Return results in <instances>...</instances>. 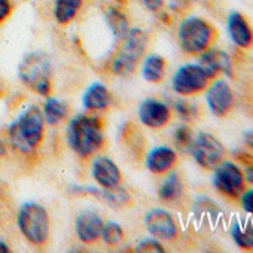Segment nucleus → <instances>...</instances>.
<instances>
[{
  "label": "nucleus",
  "instance_id": "nucleus-1",
  "mask_svg": "<svg viewBox=\"0 0 253 253\" xmlns=\"http://www.w3.org/2000/svg\"><path fill=\"white\" fill-rule=\"evenodd\" d=\"M45 118L38 106L27 107L8 128V137L15 151L29 155L39 149L45 137Z\"/></svg>",
  "mask_w": 253,
  "mask_h": 253
},
{
  "label": "nucleus",
  "instance_id": "nucleus-2",
  "mask_svg": "<svg viewBox=\"0 0 253 253\" xmlns=\"http://www.w3.org/2000/svg\"><path fill=\"white\" fill-rule=\"evenodd\" d=\"M69 148L81 158L97 154L103 143V121L91 115H76L70 119L66 131Z\"/></svg>",
  "mask_w": 253,
  "mask_h": 253
},
{
  "label": "nucleus",
  "instance_id": "nucleus-3",
  "mask_svg": "<svg viewBox=\"0 0 253 253\" xmlns=\"http://www.w3.org/2000/svg\"><path fill=\"white\" fill-rule=\"evenodd\" d=\"M148 45L149 36L143 29H128V32L121 39V46L110 63V72L118 78L131 76L145 57Z\"/></svg>",
  "mask_w": 253,
  "mask_h": 253
},
{
  "label": "nucleus",
  "instance_id": "nucleus-4",
  "mask_svg": "<svg viewBox=\"0 0 253 253\" xmlns=\"http://www.w3.org/2000/svg\"><path fill=\"white\" fill-rule=\"evenodd\" d=\"M217 39L216 27L201 17H186L177 29V41L188 55H201L210 49Z\"/></svg>",
  "mask_w": 253,
  "mask_h": 253
},
{
  "label": "nucleus",
  "instance_id": "nucleus-5",
  "mask_svg": "<svg viewBox=\"0 0 253 253\" xmlns=\"http://www.w3.org/2000/svg\"><path fill=\"white\" fill-rule=\"evenodd\" d=\"M17 226L21 235L35 247H42L49 238L51 220L46 209L36 201L21 204L17 214Z\"/></svg>",
  "mask_w": 253,
  "mask_h": 253
},
{
  "label": "nucleus",
  "instance_id": "nucleus-6",
  "mask_svg": "<svg viewBox=\"0 0 253 253\" xmlns=\"http://www.w3.org/2000/svg\"><path fill=\"white\" fill-rule=\"evenodd\" d=\"M18 78L33 92L48 97L52 91L49 57L41 51L24 55L18 66Z\"/></svg>",
  "mask_w": 253,
  "mask_h": 253
},
{
  "label": "nucleus",
  "instance_id": "nucleus-7",
  "mask_svg": "<svg viewBox=\"0 0 253 253\" xmlns=\"http://www.w3.org/2000/svg\"><path fill=\"white\" fill-rule=\"evenodd\" d=\"M211 79L207 76L204 69L197 64H183L180 66L173 79H171V88L176 94L180 97H192L204 92L207 86L210 85Z\"/></svg>",
  "mask_w": 253,
  "mask_h": 253
},
{
  "label": "nucleus",
  "instance_id": "nucleus-8",
  "mask_svg": "<svg viewBox=\"0 0 253 253\" xmlns=\"http://www.w3.org/2000/svg\"><path fill=\"white\" fill-rule=\"evenodd\" d=\"M214 189L228 200H238L246 191V179L243 170L232 161H222L213 170Z\"/></svg>",
  "mask_w": 253,
  "mask_h": 253
},
{
  "label": "nucleus",
  "instance_id": "nucleus-9",
  "mask_svg": "<svg viewBox=\"0 0 253 253\" xmlns=\"http://www.w3.org/2000/svg\"><path fill=\"white\" fill-rule=\"evenodd\" d=\"M189 152L195 163L204 170H214L226 155L225 146L210 133H200L194 137Z\"/></svg>",
  "mask_w": 253,
  "mask_h": 253
},
{
  "label": "nucleus",
  "instance_id": "nucleus-10",
  "mask_svg": "<svg viewBox=\"0 0 253 253\" xmlns=\"http://www.w3.org/2000/svg\"><path fill=\"white\" fill-rule=\"evenodd\" d=\"M204 92H206L207 106L216 118H225L232 112L235 98L229 84L225 79L222 78L214 79Z\"/></svg>",
  "mask_w": 253,
  "mask_h": 253
},
{
  "label": "nucleus",
  "instance_id": "nucleus-11",
  "mask_svg": "<svg viewBox=\"0 0 253 253\" xmlns=\"http://www.w3.org/2000/svg\"><path fill=\"white\" fill-rule=\"evenodd\" d=\"M145 226L151 237L161 241L174 240L179 234L174 217L164 209H152L145 216Z\"/></svg>",
  "mask_w": 253,
  "mask_h": 253
},
{
  "label": "nucleus",
  "instance_id": "nucleus-12",
  "mask_svg": "<svg viewBox=\"0 0 253 253\" xmlns=\"http://www.w3.org/2000/svg\"><path fill=\"white\" fill-rule=\"evenodd\" d=\"M137 116L151 130H161L171 121V109L167 103L157 98H146L140 103Z\"/></svg>",
  "mask_w": 253,
  "mask_h": 253
},
{
  "label": "nucleus",
  "instance_id": "nucleus-13",
  "mask_svg": "<svg viewBox=\"0 0 253 253\" xmlns=\"http://www.w3.org/2000/svg\"><path fill=\"white\" fill-rule=\"evenodd\" d=\"M103 217L94 210H84L75 219V232L81 243L94 244L100 240L103 229Z\"/></svg>",
  "mask_w": 253,
  "mask_h": 253
},
{
  "label": "nucleus",
  "instance_id": "nucleus-14",
  "mask_svg": "<svg viewBox=\"0 0 253 253\" xmlns=\"http://www.w3.org/2000/svg\"><path fill=\"white\" fill-rule=\"evenodd\" d=\"M91 176L94 182L104 189H112L121 185V170L118 164L109 157H97L91 164Z\"/></svg>",
  "mask_w": 253,
  "mask_h": 253
},
{
  "label": "nucleus",
  "instance_id": "nucleus-15",
  "mask_svg": "<svg viewBox=\"0 0 253 253\" xmlns=\"http://www.w3.org/2000/svg\"><path fill=\"white\" fill-rule=\"evenodd\" d=\"M76 194H82V195H92L95 198H98L101 203H104L106 206L112 207V209H121L125 207L131 201V195L125 188H122L121 185L112 189H104V188H92V186H73L72 189Z\"/></svg>",
  "mask_w": 253,
  "mask_h": 253
},
{
  "label": "nucleus",
  "instance_id": "nucleus-16",
  "mask_svg": "<svg viewBox=\"0 0 253 253\" xmlns=\"http://www.w3.org/2000/svg\"><path fill=\"white\" fill-rule=\"evenodd\" d=\"M177 164V152L170 146H157L146 155L145 166L149 173L155 176L167 174Z\"/></svg>",
  "mask_w": 253,
  "mask_h": 253
},
{
  "label": "nucleus",
  "instance_id": "nucleus-17",
  "mask_svg": "<svg viewBox=\"0 0 253 253\" xmlns=\"http://www.w3.org/2000/svg\"><path fill=\"white\" fill-rule=\"evenodd\" d=\"M228 33L231 41L241 49H250L253 48V27L249 23V20L234 11L228 17Z\"/></svg>",
  "mask_w": 253,
  "mask_h": 253
},
{
  "label": "nucleus",
  "instance_id": "nucleus-18",
  "mask_svg": "<svg viewBox=\"0 0 253 253\" xmlns=\"http://www.w3.org/2000/svg\"><path fill=\"white\" fill-rule=\"evenodd\" d=\"M198 57H200L198 64L204 69V72L211 81L217 79L222 75H231V61L225 52L213 49L211 46L210 49H207Z\"/></svg>",
  "mask_w": 253,
  "mask_h": 253
},
{
  "label": "nucleus",
  "instance_id": "nucleus-19",
  "mask_svg": "<svg viewBox=\"0 0 253 253\" xmlns=\"http://www.w3.org/2000/svg\"><path fill=\"white\" fill-rule=\"evenodd\" d=\"M82 104L88 112H101L106 110L110 104V92L109 88L101 82L91 84L84 95H82Z\"/></svg>",
  "mask_w": 253,
  "mask_h": 253
},
{
  "label": "nucleus",
  "instance_id": "nucleus-20",
  "mask_svg": "<svg viewBox=\"0 0 253 253\" xmlns=\"http://www.w3.org/2000/svg\"><path fill=\"white\" fill-rule=\"evenodd\" d=\"M103 15H104V21H106L112 36L115 38V41H121L130 29L128 17L125 15L124 11H121L116 6H106L103 11Z\"/></svg>",
  "mask_w": 253,
  "mask_h": 253
},
{
  "label": "nucleus",
  "instance_id": "nucleus-21",
  "mask_svg": "<svg viewBox=\"0 0 253 253\" xmlns=\"http://www.w3.org/2000/svg\"><path fill=\"white\" fill-rule=\"evenodd\" d=\"M84 6V0H54L52 15L57 24H70Z\"/></svg>",
  "mask_w": 253,
  "mask_h": 253
},
{
  "label": "nucleus",
  "instance_id": "nucleus-22",
  "mask_svg": "<svg viewBox=\"0 0 253 253\" xmlns=\"http://www.w3.org/2000/svg\"><path fill=\"white\" fill-rule=\"evenodd\" d=\"M167 70V61L160 54H151L143 60L142 64V76L149 84L163 82Z\"/></svg>",
  "mask_w": 253,
  "mask_h": 253
},
{
  "label": "nucleus",
  "instance_id": "nucleus-23",
  "mask_svg": "<svg viewBox=\"0 0 253 253\" xmlns=\"http://www.w3.org/2000/svg\"><path fill=\"white\" fill-rule=\"evenodd\" d=\"M185 185L177 173L169 171L158 189V198L164 203H174L183 197Z\"/></svg>",
  "mask_w": 253,
  "mask_h": 253
},
{
  "label": "nucleus",
  "instance_id": "nucleus-24",
  "mask_svg": "<svg viewBox=\"0 0 253 253\" xmlns=\"http://www.w3.org/2000/svg\"><path fill=\"white\" fill-rule=\"evenodd\" d=\"M41 110H42L46 125H49V126H57L69 115V106L66 104V101L55 98V97L46 98L43 109H41Z\"/></svg>",
  "mask_w": 253,
  "mask_h": 253
},
{
  "label": "nucleus",
  "instance_id": "nucleus-25",
  "mask_svg": "<svg viewBox=\"0 0 253 253\" xmlns=\"http://www.w3.org/2000/svg\"><path fill=\"white\" fill-rule=\"evenodd\" d=\"M231 237L240 249L253 250V222L250 220L232 222Z\"/></svg>",
  "mask_w": 253,
  "mask_h": 253
},
{
  "label": "nucleus",
  "instance_id": "nucleus-26",
  "mask_svg": "<svg viewBox=\"0 0 253 253\" xmlns=\"http://www.w3.org/2000/svg\"><path fill=\"white\" fill-rule=\"evenodd\" d=\"M100 238L104 241V244L112 246V247H116L124 240V228L118 222H115V220L104 222Z\"/></svg>",
  "mask_w": 253,
  "mask_h": 253
},
{
  "label": "nucleus",
  "instance_id": "nucleus-27",
  "mask_svg": "<svg viewBox=\"0 0 253 253\" xmlns=\"http://www.w3.org/2000/svg\"><path fill=\"white\" fill-rule=\"evenodd\" d=\"M134 250L139 252V253H164L166 252L161 240H158L155 237H148V238L140 240L136 244Z\"/></svg>",
  "mask_w": 253,
  "mask_h": 253
},
{
  "label": "nucleus",
  "instance_id": "nucleus-28",
  "mask_svg": "<svg viewBox=\"0 0 253 253\" xmlns=\"http://www.w3.org/2000/svg\"><path fill=\"white\" fill-rule=\"evenodd\" d=\"M173 139H174V143L179 149H189L191 143L194 140V136H192V131L188 125H180L174 130Z\"/></svg>",
  "mask_w": 253,
  "mask_h": 253
},
{
  "label": "nucleus",
  "instance_id": "nucleus-29",
  "mask_svg": "<svg viewBox=\"0 0 253 253\" xmlns=\"http://www.w3.org/2000/svg\"><path fill=\"white\" fill-rule=\"evenodd\" d=\"M174 110L183 121H192L198 115V107L188 100H177L174 104Z\"/></svg>",
  "mask_w": 253,
  "mask_h": 253
},
{
  "label": "nucleus",
  "instance_id": "nucleus-30",
  "mask_svg": "<svg viewBox=\"0 0 253 253\" xmlns=\"http://www.w3.org/2000/svg\"><path fill=\"white\" fill-rule=\"evenodd\" d=\"M240 204L243 210L249 214H253V189H247L240 195Z\"/></svg>",
  "mask_w": 253,
  "mask_h": 253
},
{
  "label": "nucleus",
  "instance_id": "nucleus-31",
  "mask_svg": "<svg viewBox=\"0 0 253 253\" xmlns=\"http://www.w3.org/2000/svg\"><path fill=\"white\" fill-rule=\"evenodd\" d=\"M142 3V6L145 9H148L149 12H154V14H158L163 11L164 8V0H139Z\"/></svg>",
  "mask_w": 253,
  "mask_h": 253
},
{
  "label": "nucleus",
  "instance_id": "nucleus-32",
  "mask_svg": "<svg viewBox=\"0 0 253 253\" xmlns=\"http://www.w3.org/2000/svg\"><path fill=\"white\" fill-rule=\"evenodd\" d=\"M12 14V3L11 0H0V24L5 23Z\"/></svg>",
  "mask_w": 253,
  "mask_h": 253
},
{
  "label": "nucleus",
  "instance_id": "nucleus-33",
  "mask_svg": "<svg viewBox=\"0 0 253 253\" xmlns=\"http://www.w3.org/2000/svg\"><path fill=\"white\" fill-rule=\"evenodd\" d=\"M246 183L253 185V163H246L244 164V170H243Z\"/></svg>",
  "mask_w": 253,
  "mask_h": 253
},
{
  "label": "nucleus",
  "instance_id": "nucleus-34",
  "mask_svg": "<svg viewBox=\"0 0 253 253\" xmlns=\"http://www.w3.org/2000/svg\"><path fill=\"white\" fill-rule=\"evenodd\" d=\"M244 143H246L250 149H253V130H249V131L244 133Z\"/></svg>",
  "mask_w": 253,
  "mask_h": 253
},
{
  "label": "nucleus",
  "instance_id": "nucleus-35",
  "mask_svg": "<svg viewBox=\"0 0 253 253\" xmlns=\"http://www.w3.org/2000/svg\"><path fill=\"white\" fill-rule=\"evenodd\" d=\"M9 252H11V249H9V244L0 240V253H9Z\"/></svg>",
  "mask_w": 253,
  "mask_h": 253
},
{
  "label": "nucleus",
  "instance_id": "nucleus-36",
  "mask_svg": "<svg viewBox=\"0 0 253 253\" xmlns=\"http://www.w3.org/2000/svg\"><path fill=\"white\" fill-rule=\"evenodd\" d=\"M5 155V146H3V143L0 142V158H2Z\"/></svg>",
  "mask_w": 253,
  "mask_h": 253
}]
</instances>
